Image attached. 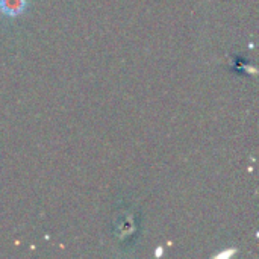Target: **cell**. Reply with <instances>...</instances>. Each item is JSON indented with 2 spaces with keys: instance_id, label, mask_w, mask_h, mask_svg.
<instances>
[{
  "instance_id": "6da1fadb",
  "label": "cell",
  "mask_w": 259,
  "mask_h": 259,
  "mask_svg": "<svg viewBox=\"0 0 259 259\" xmlns=\"http://www.w3.org/2000/svg\"><path fill=\"white\" fill-rule=\"evenodd\" d=\"M26 6V0H0V12L9 17H17L23 14Z\"/></svg>"
}]
</instances>
